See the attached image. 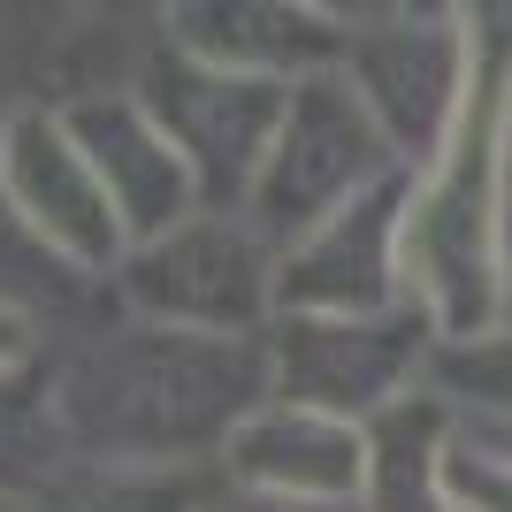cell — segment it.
<instances>
[{"label":"cell","instance_id":"cell-1","mask_svg":"<svg viewBox=\"0 0 512 512\" xmlns=\"http://www.w3.org/2000/svg\"><path fill=\"white\" fill-rule=\"evenodd\" d=\"M268 406V337H192L161 321H123L77 344L46 390V413L77 459L107 474L222 467L230 436Z\"/></svg>","mask_w":512,"mask_h":512},{"label":"cell","instance_id":"cell-2","mask_svg":"<svg viewBox=\"0 0 512 512\" xmlns=\"http://www.w3.org/2000/svg\"><path fill=\"white\" fill-rule=\"evenodd\" d=\"M436 321L421 306H390V314H283L268 329V398L306 406L329 421H383L428 390L436 360Z\"/></svg>","mask_w":512,"mask_h":512},{"label":"cell","instance_id":"cell-3","mask_svg":"<svg viewBox=\"0 0 512 512\" xmlns=\"http://www.w3.org/2000/svg\"><path fill=\"white\" fill-rule=\"evenodd\" d=\"M390 176H406L390 138L375 130L360 92L344 85V69H321V77L291 85L268 169H260L253 199H245V222L283 253V245H299L306 230H321L329 214H344L352 199H367Z\"/></svg>","mask_w":512,"mask_h":512},{"label":"cell","instance_id":"cell-4","mask_svg":"<svg viewBox=\"0 0 512 512\" xmlns=\"http://www.w3.org/2000/svg\"><path fill=\"white\" fill-rule=\"evenodd\" d=\"M130 321L192 337H268L276 329V245L245 214H192L115 268Z\"/></svg>","mask_w":512,"mask_h":512},{"label":"cell","instance_id":"cell-5","mask_svg":"<svg viewBox=\"0 0 512 512\" xmlns=\"http://www.w3.org/2000/svg\"><path fill=\"white\" fill-rule=\"evenodd\" d=\"M344 85L360 92L398 169L428 176L451 153L474 100V31L467 16H383L344 31Z\"/></svg>","mask_w":512,"mask_h":512},{"label":"cell","instance_id":"cell-6","mask_svg":"<svg viewBox=\"0 0 512 512\" xmlns=\"http://www.w3.org/2000/svg\"><path fill=\"white\" fill-rule=\"evenodd\" d=\"M138 100L169 146L184 153V169L199 184V207L207 214H245L260 169H268V146L283 130V107L291 85H268V77H237V69H214L184 46H169L161 62L138 77Z\"/></svg>","mask_w":512,"mask_h":512},{"label":"cell","instance_id":"cell-7","mask_svg":"<svg viewBox=\"0 0 512 512\" xmlns=\"http://www.w3.org/2000/svg\"><path fill=\"white\" fill-rule=\"evenodd\" d=\"M0 199L77 276H115L130 260L123 214H115L107 184L92 176V161H85V146H77L62 107H16L0 123Z\"/></svg>","mask_w":512,"mask_h":512},{"label":"cell","instance_id":"cell-8","mask_svg":"<svg viewBox=\"0 0 512 512\" xmlns=\"http://www.w3.org/2000/svg\"><path fill=\"white\" fill-rule=\"evenodd\" d=\"M406 214L413 176H390L321 230L276 253V321L283 314H390L406 299Z\"/></svg>","mask_w":512,"mask_h":512},{"label":"cell","instance_id":"cell-9","mask_svg":"<svg viewBox=\"0 0 512 512\" xmlns=\"http://www.w3.org/2000/svg\"><path fill=\"white\" fill-rule=\"evenodd\" d=\"M62 115H69V130H77V146H85L92 176L107 184L115 214H123L130 245H153V237H169L176 222L207 214L192 169H184V153L169 146V130L146 115L138 92H92V100H69Z\"/></svg>","mask_w":512,"mask_h":512},{"label":"cell","instance_id":"cell-10","mask_svg":"<svg viewBox=\"0 0 512 512\" xmlns=\"http://www.w3.org/2000/svg\"><path fill=\"white\" fill-rule=\"evenodd\" d=\"M222 482H230V490H253V497H299V505L360 512V497H367V428L268 398V406L230 436Z\"/></svg>","mask_w":512,"mask_h":512},{"label":"cell","instance_id":"cell-11","mask_svg":"<svg viewBox=\"0 0 512 512\" xmlns=\"http://www.w3.org/2000/svg\"><path fill=\"white\" fill-rule=\"evenodd\" d=\"M169 46H184V54H199L214 69H237V77H268V85H306V77L344 62V31L329 16H314V8H260V0L184 8Z\"/></svg>","mask_w":512,"mask_h":512},{"label":"cell","instance_id":"cell-12","mask_svg":"<svg viewBox=\"0 0 512 512\" xmlns=\"http://www.w3.org/2000/svg\"><path fill=\"white\" fill-rule=\"evenodd\" d=\"M428 390H436L451 413H474V421H505L512 428V329H482V337L436 344Z\"/></svg>","mask_w":512,"mask_h":512},{"label":"cell","instance_id":"cell-13","mask_svg":"<svg viewBox=\"0 0 512 512\" xmlns=\"http://www.w3.org/2000/svg\"><path fill=\"white\" fill-rule=\"evenodd\" d=\"M444 497H451V512H512V428L505 421L451 413Z\"/></svg>","mask_w":512,"mask_h":512},{"label":"cell","instance_id":"cell-14","mask_svg":"<svg viewBox=\"0 0 512 512\" xmlns=\"http://www.w3.org/2000/svg\"><path fill=\"white\" fill-rule=\"evenodd\" d=\"M199 512H344V505H299V497H253V490H230V482H222V490H214Z\"/></svg>","mask_w":512,"mask_h":512},{"label":"cell","instance_id":"cell-15","mask_svg":"<svg viewBox=\"0 0 512 512\" xmlns=\"http://www.w3.org/2000/svg\"><path fill=\"white\" fill-rule=\"evenodd\" d=\"M23 360H31V321H23L16 306H0V383H8Z\"/></svg>","mask_w":512,"mask_h":512},{"label":"cell","instance_id":"cell-16","mask_svg":"<svg viewBox=\"0 0 512 512\" xmlns=\"http://www.w3.org/2000/svg\"><path fill=\"white\" fill-rule=\"evenodd\" d=\"M0 512H31V505H23V497H0Z\"/></svg>","mask_w":512,"mask_h":512}]
</instances>
